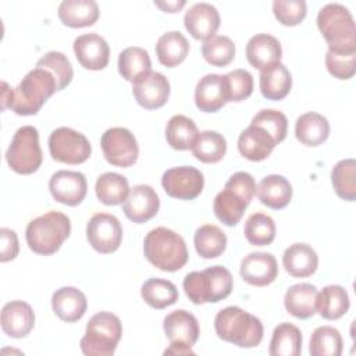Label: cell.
I'll return each mask as SVG.
<instances>
[{
    "mask_svg": "<svg viewBox=\"0 0 356 356\" xmlns=\"http://www.w3.org/2000/svg\"><path fill=\"white\" fill-rule=\"evenodd\" d=\"M74 53L78 63L92 71L104 70L110 60L108 43L95 32L78 36L74 40Z\"/></svg>",
    "mask_w": 356,
    "mask_h": 356,
    "instance_id": "obj_15",
    "label": "cell"
},
{
    "mask_svg": "<svg viewBox=\"0 0 356 356\" xmlns=\"http://www.w3.org/2000/svg\"><path fill=\"white\" fill-rule=\"evenodd\" d=\"M330 135L328 120L314 111L305 113L298 117L295 124L296 139L306 146H318L327 140Z\"/></svg>",
    "mask_w": 356,
    "mask_h": 356,
    "instance_id": "obj_29",
    "label": "cell"
},
{
    "mask_svg": "<svg viewBox=\"0 0 356 356\" xmlns=\"http://www.w3.org/2000/svg\"><path fill=\"white\" fill-rule=\"evenodd\" d=\"M325 67L337 79H349L356 72V51L355 53H334L327 51Z\"/></svg>",
    "mask_w": 356,
    "mask_h": 356,
    "instance_id": "obj_49",
    "label": "cell"
},
{
    "mask_svg": "<svg viewBox=\"0 0 356 356\" xmlns=\"http://www.w3.org/2000/svg\"><path fill=\"white\" fill-rule=\"evenodd\" d=\"M19 252L18 236L15 231L10 228L0 229V261L6 263L17 257Z\"/></svg>",
    "mask_w": 356,
    "mask_h": 356,
    "instance_id": "obj_50",
    "label": "cell"
},
{
    "mask_svg": "<svg viewBox=\"0 0 356 356\" xmlns=\"http://www.w3.org/2000/svg\"><path fill=\"white\" fill-rule=\"evenodd\" d=\"M49 152L53 160L65 164H81L92 153L88 138L68 127L54 129L49 136Z\"/></svg>",
    "mask_w": 356,
    "mask_h": 356,
    "instance_id": "obj_9",
    "label": "cell"
},
{
    "mask_svg": "<svg viewBox=\"0 0 356 356\" xmlns=\"http://www.w3.org/2000/svg\"><path fill=\"white\" fill-rule=\"evenodd\" d=\"M8 167L17 174H32L39 170L43 156L39 145L38 129L32 125H24L17 129L6 152Z\"/></svg>",
    "mask_w": 356,
    "mask_h": 356,
    "instance_id": "obj_8",
    "label": "cell"
},
{
    "mask_svg": "<svg viewBox=\"0 0 356 356\" xmlns=\"http://www.w3.org/2000/svg\"><path fill=\"white\" fill-rule=\"evenodd\" d=\"M343 341L339 331L331 325L317 327L310 337L309 352L312 356H339Z\"/></svg>",
    "mask_w": 356,
    "mask_h": 356,
    "instance_id": "obj_42",
    "label": "cell"
},
{
    "mask_svg": "<svg viewBox=\"0 0 356 356\" xmlns=\"http://www.w3.org/2000/svg\"><path fill=\"white\" fill-rule=\"evenodd\" d=\"M331 182L341 199L353 202L356 199V161L353 159L338 161L331 171Z\"/></svg>",
    "mask_w": 356,
    "mask_h": 356,
    "instance_id": "obj_41",
    "label": "cell"
},
{
    "mask_svg": "<svg viewBox=\"0 0 356 356\" xmlns=\"http://www.w3.org/2000/svg\"><path fill=\"white\" fill-rule=\"evenodd\" d=\"M204 60L214 67H225L235 57L234 42L224 35H214L202 44Z\"/></svg>",
    "mask_w": 356,
    "mask_h": 356,
    "instance_id": "obj_44",
    "label": "cell"
},
{
    "mask_svg": "<svg viewBox=\"0 0 356 356\" xmlns=\"http://www.w3.org/2000/svg\"><path fill=\"white\" fill-rule=\"evenodd\" d=\"M189 53V43L186 38L178 31L163 33L156 43V54L159 61L168 67L179 65Z\"/></svg>",
    "mask_w": 356,
    "mask_h": 356,
    "instance_id": "obj_33",
    "label": "cell"
},
{
    "mask_svg": "<svg viewBox=\"0 0 356 356\" xmlns=\"http://www.w3.org/2000/svg\"><path fill=\"white\" fill-rule=\"evenodd\" d=\"M122 335L121 320L110 312H99L86 324L81 350L86 356H111Z\"/></svg>",
    "mask_w": 356,
    "mask_h": 356,
    "instance_id": "obj_7",
    "label": "cell"
},
{
    "mask_svg": "<svg viewBox=\"0 0 356 356\" xmlns=\"http://www.w3.org/2000/svg\"><path fill=\"white\" fill-rule=\"evenodd\" d=\"M49 191L56 202L67 206H78L86 196L88 182L82 172L60 170L51 175Z\"/></svg>",
    "mask_w": 356,
    "mask_h": 356,
    "instance_id": "obj_13",
    "label": "cell"
},
{
    "mask_svg": "<svg viewBox=\"0 0 356 356\" xmlns=\"http://www.w3.org/2000/svg\"><path fill=\"white\" fill-rule=\"evenodd\" d=\"M51 307L60 320L75 323L83 317L88 307V300L85 293L78 288L63 286L53 293Z\"/></svg>",
    "mask_w": 356,
    "mask_h": 356,
    "instance_id": "obj_23",
    "label": "cell"
},
{
    "mask_svg": "<svg viewBox=\"0 0 356 356\" xmlns=\"http://www.w3.org/2000/svg\"><path fill=\"white\" fill-rule=\"evenodd\" d=\"M228 102V85L225 75L207 74L196 85L195 103L200 111L216 113Z\"/></svg>",
    "mask_w": 356,
    "mask_h": 356,
    "instance_id": "obj_18",
    "label": "cell"
},
{
    "mask_svg": "<svg viewBox=\"0 0 356 356\" xmlns=\"http://www.w3.org/2000/svg\"><path fill=\"white\" fill-rule=\"evenodd\" d=\"M186 31L197 40H207L220 26V14L210 3H196L184 15Z\"/></svg>",
    "mask_w": 356,
    "mask_h": 356,
    "instance_id": "obj_21",
    "label": "cell"
},
{
    "mask_svg": "<svg viewBox=\"0 0 356 356\" xmlns=\"http://www.w3.org/2000/svg\"><path fill=\"white\" fill-rule=\"evenodd\" d=\"M143 300L153 309H165L178 300L177 286L167 280L149 278L140 288Z\"/></svg>",
    "mask_w": 356,
    "mask_h": 356,
    "instance_id": "obj_39",
    "label": "cell"
},
{
    "mask_svg": "<svg viewBox=\"0 0 356 356\" xmlns=\"http://www.w3.org/2000/svg\"><path fill=\"white\" fill-rule=\"evenodd\" d=\"M302 350V332L291 323L278 324L271 337L268 353L271 356H298Z\"/></svg>",
    "mask_w": 356,
    "mask_h": 356,
    "instance_id": "obj_37",
    "label": "cell"
},
{
    "mask_svg": "<svg viewBox=\"0 0 356 356\" xmlns=\"http://www.w3.org/2000/svg\"><path fill=\"white\" fill-rule=\"evenodd\" d=\"M199 134L196 124L181 114L172 115L165 127V139L175 150L192 149L197 142Z\"/></svg>",
    "mask_w": 356,
    "mask_h": 356,
    "instance_id": "obj_34",
    "label": "cell"
},
{
    "mask_svg": "<svg viewBox=\"0 0 356 356\" xmlns=\"http://www.w3.org/2000/svg\"><path fill=\"white\" fill-rule=\"evenodd\" d=\"M282 264L289 275L295 278H306L317 270L318 256L310 245L293 243L285 249Z\"/></svg>",
    "mask_w": 356,
    "mask_h": 356,
    "instance_id": "obj_24",
    "label": "cell"
},
{
    "mask_svg": "<svg viewBox=\"0 0 356 356\" xmlns=\"http://www.w3.org/2000/svg\"><path fill=\"white\" fill-rule=\"evenodd\" d=\"M160 209V199L150 185H135L122 203V211L128 220L143 224L152 220Z\"/></svg>",
    "mask_w": 356,
    "mask_h": 356,
    "instance_id": "obj_14",
    "label": "cell"
},
{
    "mask_svg": "<svg viewBox=\"0 0 356 356\" xmlns=\"http://www.w3.org/2000/svg\"><path fill=\"white\" fill-rule=\"evenodd\" d=\"M317 26L334 53L356 51V28L350 11L339 3H328L317 14Z\"/></svg>",
    "mask_w": 356,
    "mask_h": 356,
    "instance_id": "obj_3",
    "label": "cell"
},
{
    "mask_svg": "<svg viewBox=\"0 0 356 356\" xmlns=\"http://www.w3.org/2000/svg\"><path fill=\"white\" fill-rule=\"evenodd\" d=\"M71 221L60 211H47L29 221L25 236L29 249L42 256L56 253L70 236Z\"/></svg>",
    "mask_w": 356,
    "mask_h": 356,
    "instance_id": "obj_4",
    "label": "cell"
},
{
    "mask_svg": "<svg viewBox=\"0 0 356 356\" xmlns=\"http://www.w3.org/2000/svg\"><path fill=\"white\" fill-rule=\"evenodd\" d=\"M186 4L185 0H175V1H154V6L161 8L165 13H178Z\"/></svg>",
    "mask_w": 356,
    "mask_h": 356,
    "instance_id": "obj_51",
    "label": "cell"
},
{
    "mask_svg": "<svg viewBox=\"0 0 356 356\" xmlns=\"http://www.w3.org/2000/svg\"><path fill=\"white\" fill-rule=\"evenodd\" d=\"M193 243L200 257L216 259L224 253L227 248V236L220 227L204 224L196 229Z\"/></svg>",
    "mask_w": 356,
    "mask_h": 356,
    "instance_id": "obj_38",
    "label": "cell"
},
{
    "mask_svg": "<svg viewBox=\"0 0 356 356\" xmlns=\"http://www.w3.org/2000/svg\"><path fill=\"white\" fill-rule=\"evenodd\" d=\"M214 330L220 339L239 348H254L263 339L261 321L238 306L221 309L216 314Z\"/></svg>",
    "mask_w": 356,
    "mask_h": 356,
    "instance_id": "obj_2",
    "label": "cell"
},
{
    "mask_svg": "<svg viewBox=\"0 0 356 356\" xmlns=\"http://www.w3.org/2000/svg\"><path fill=\"white\" fill-rule=\"evenodd\" d=\"M161 185L165 193L174 199H196L204 186L203 174L192 165H179L167 170L161 177Z\"/></svg>",
    "mask_w": 356,
    "mask_h": 356,
    "instance_id": "obj_12",
    "label": "cell"
},
{
    "mask_svg": "<svg viewBox=\"0 0 356 356\" xmlns=\"http://www.w3.org/2000/svg\"><path fill=\"white\" fill-rule=\"evenodd\" d=\"M118 72L128 82H136L152 72L149 53L138 46L124 49L118 56Z\"/></svg>",
    "mask_w": 356,
    "mask_h": 356,
    "instance_id": "obj_32",
    "label": "cell"
},
{
    "mask_svg": "<svg viewBox=\"0 0 356 356\" xmlns=\"http://www.w3.org/2000/svg\"><path fill=\"white\" fill-rule=\"evenodd\" d=\"M317 288L309 282H300L289 286L284 296V306L289 314L306 320L316 314Z\"/></svg>",
    "mask_w": 356,
    "mask_h": 356,
    "instance_id": "obj_26",
    "label": "cell"
},
{
    "mask_svg": "<svg viewBox=\"0 0 356 356\" xmlns=\"http://www.w3.org/2000/svg\"><path fill=\"white\" fill-rule=\"evenodd\" d=\"M281 57L282 49L280 40L268 33H257L246 44V58L260 72L280 64Z\"/></svg>",
    "mask_w": 356,
    "mask_h": 356,
    "instance_id": "obj_20",
    "label": "cell"
},
{
    "mask_svg": "<svg viewBox=\"0 0 356 356\" xmlns=\"http://www.w3.org/2000/svg\"><path fill=\"white\" fill-rule=\"evenodd\" d=\"M273 13L282 25L295 26L305 19L307 6L305 0H275L273 3Z\"/></svg>",
    "mask_w": 356,
    "mask_h": 356,
    "instance_id": "obj_47",
    "label": "cell"
},
{
    "mask_svg": "<svg viewBox=\"0 0 356 356\" xmlns=\"http://www.w3.org/2000/svg\"><path fill=\"white\" fill-rule=\"evenodd\" d=\"M241 277L253 286H266L275 281L278 264L271 253L253 252L245 256L239 267Z\"/></svg>",
    "mask_w": 356,
    "mask_h": 356,
    "instance_id": "obj_16",
    "label": "cell"
},
{
    "mask_svg": "<svg viewBox=\"0 0 356 356\" xmlns=\"http://www.w3.org/2000/svg\"><path fill=\"white\" fill-rule=\"evenodd\" d=\"M164 355H195V352L192 350V348L170 343V346L164 350Z\"/></svg>",
    "mask_w": 356,
    "mask_h": 356,
    "instance_id": "obj_52",
    "label": "cell"
},
{
    "mask_svg": "<svg viewBox=\"0 0 356 356\" xmlns=\"http://www.w3.org/2000/svg\"><path fill=\"white\" fill-rule=\"evenodd\" d=\"M1 85H3V93H1V110H6V108H10L13 89H8V85H7L6 82H3Z\"/></svg>",
    "mask_w": 356,
    "mask_h": 356,
    "instance_id": "obj_53",
    "label": "cell"
},
{
    "mask_svg": "<svg viewBox=\"0 0 356 356\" xmlns=\"http://www.w3.org/2000/svg\"><path fill=\"white\" fill-rule=\"evenodd\" d=\"M36 67L44 68L54 76L57 82V90L67 88L74 76V70L65 54L61 51H49L40 57L36 63Z\"/></svg>",
    "mask_w": 356,
    "mask_h": 356,
    "instance_id": "obj_45",
    "label": "cell"
},
{
    "mask_svg": "<svg viewBox=\"0 0 356 356\" xmlns=\"http://www.w3.org/2000/svg\"><path fill=\"white\" fill-rule=\"evenodd\" d=\"M228 85V102H242L253 92V76L249 71L238 68L225 75Z\"/></svg>",
    "mask_w": 356,
    "mask_h": 356,
    "instance_id": "obj_48",
    "label": "cell"
},
{
    "mask_svg": "<svg viewBox=\"0 0 356 356\" xmlns=\"http://www.w3.org/2000/svg\"><path fill=\"white\" fill-rule=\"evenodd\" d=\"M104 159L115 167L127 168L136 163L139 146L134 134L121 127L108 128L100 139Z\"/></svg>",
    "mask_w": 356,
    "mask_h": 356,
    "instance_id": "obj_10",
    "label": "cell"
},
{
    "mask_svg": "<svg viewBox=\"0 0 356 356\" xmlns=\"http://www.w3.org/2000/svg\"><path fill=\"white\" fill-rule=\"evenodd\" d=\"M252 125L263 128L278 145L286 138L288 132V120L284 113L273 108L260 110L250 121Z\"/></svg>",
    "mask_w": 356,
    "mask_h": 356,
    "instance_id": "obj_46",
    "label": "cell"
},
{
    "mask_svg": "<svg viewBox=\"0 0 356 356\" xmlns=\"http://www.w3.org/2000/svg\"><path fill=\"white\" fill-rule=\"evenodd\" d=\"M248 206H249V202L243 196H241L238 192L232 191L231 188L224 186V189L218 192L217 196L214 197L213 210L216 217L222 224L228 227H234L241 221Z\"/></svg>",
    "mask_w": 356,
    "mask_h": 356,
    "instance_id": "obj_31",
    "label": "cell"
},
{
    "mask_svg": "<svg viewBox=\"0 0 356 356\" xmlns=\"http://www.w3.org/2000/svg\"><path fill=\"white\" fill-rule=\"evenodd\" d=\"M277 146L274 139L260 127L249 125L238 138L239 153L250 161H261L267 159Z\"/></svg>",
    "mask_w": 356,
    "mask_h": 356,
    "instance_id": "obj_25",
    "label": "cell"
},
{
    "mask_svg": "<svg viewBox=\"0 0 356 356\" xmlns=\"http://www.w3.org/2000/svg\"><path fill=\"white\" fill-rule=\"evenodd\" d=\"M54 92H57V82L51 72L35 67L13 89L10 108L18 115H33Z\"/></svg>",
    "mask_w": 356,
    "mask_h": 356,
    "instance_id": "obj_5",
    "label": "cell"
},
{
    "mask_svg": "<svg viewBox=\"0 0 356 356\" xmlns=\"http://www.w3.org/2000/svg\"><path fill=\"white\" fill-rule=\"evenodd\" d=\"M99 14L95 0H64L58 6V18L70 28L90 26L97 21Z\"/></svg>",
    "mask_w": 356,
    "mask_h": 356,
    "instance_id": "obj_27",
    "label": "cell"
},
{
    "mask_svg": "<svg viewBox=\"0 0 356 356\" xmlns=\"http://www.w3.org/2000/svg\"><path fill=\"white\" fill-rule=\"evenodd\" d=\"M89 245L99 253L115 252L122 241V227L118 218L108 213H96L86 225Z\"/></svg>",
    "mask_w": 356,
    "mask_h": 356,
    "instance_id": "obj_11",
    "label": "cell"
},
{
    "mask_svg": "<svg viewBox=\"0 0 356 356\" xmlns=\"http://www.w3.org/2000/svg\"><path fill=\"white\" fill-rule=\"evenodd\" d=\"M95 192L106 206H117L125 202L129 193L128 179L117 172H104L96 179Z\"/></svg>",
    "mask_w": 356,
    "mask_h": 356,
    "instance_id": "obj_36",
    "label": "cell"
},
{
    "mask_svg": "<svg viewBox=\"0 0 356 356\" xmlns=\"http://www.w3.org/2000/svg\"><path fill=\"white\" fill-rule=\"evenodd\" d=\"M243 234L250 245L267 246L275 238V222L264 213H253L245 222Z\"/></svg>",
    "mask_w": 356,
    "mask_h": 356,
    "instance_id": "obj_43",
    "label": "cell"
},
{
    "mask_svg": "<svg viewBox=\"0 0 356 356\" xmlns=\"http://www.w3.org/2000/svg\"><path fill=\"white\" fill-rule=\"evenodd\" d=\"M145 257L161 271H178L188 261V248L184 238L175 231L157 227L147 232L143 241Z\"/></svg>",
    "mask_w": 356,
    "mask_h": 356,
    "instance_id": "obj_1",
    "label": "cell"
},
{
    "mask_svg": "<svg viewBox=\"0 0 356 356\" xmlns=\"http://www.w3.org/2000/svg\"><path fill=\"white\" fill-rule=\"evenodd\" d=\"M193 156L207 164L218 163L227 152L225 138L216 131H203L199 134L196 145L191 149Z\"/></svg>",
    "mask_w": 356,
    "mask_h": 356,
    "instance_id": "obj_40",
    "label": "cell"
},
{
    "mask_svg": "<svg viewBox=\"0 0 356 356\" xmlns=\"http://www.w3.org/2000/svg\"><path fill=\"white\" fill-rule=\"evenodd\" d=\"M349 296L341 285H327L316 298V312L325 320H338L349 310Z\"/></svg>",
    "mask_w": 356,
    "mask_h": 356,
    "instance_id": "obj_30",
    "label": "cell"
},
{
    "mask_svg": "<svg viewBox=\"0 0 356 356\" xmlns=\"http://www.w3.org/2000/svg\"><path fill=\"white\" fill-rule=\"evenodd\" d=\"M132 93L139 106L147 110L163 107L170 96V82L161 72H150L132 83Z\"/></svg>",
    "mask_w": 356,
    "mask_h": 356,
    "instance_id": "obj_17",
    "label": "cell"
},
{
    "mask_svg": "<svg viewBox=\"0 0 356 356\" xmlns=\"http://www.w3.org/2000/svg\"><path fill=\"white\" fill-rule=\"evenodd\" d=\"M259 200L274 210L284 209L292 199V186L289 181L278 174L264 177L256 186Z\"/></svg>",
    "mask_w": 356,
    "mask_h": 356,
    "instance_id": "obj_28",
    "label": "cell"
},
{
    "mask_svg": "<svg viewBox=\"0 0 356 356\" xmlns=\"http://www.w3.org/2000/svg\"><path fill=\"white\" fill-rule=\"evenodd\" d=\"M292 88V76L284 64H277L260 72V92L267 100L284 99Z\"/></svg>",
    "mask_w": 356,
    "mask_h": 356,
    "instance_id": "obj_35",
    "label": "cell"
},
{
    "mask_svg": "<svg viewBox=\"0 0 356 356\" xmlns=\"http://www.w3.org/2000/svg\"><path fill=\"white\" fill-rule=\"evenodd\" d=\"M35 325L32 307L22 300H11L1 309V328L11 338L26 337Z\"/></svg>",
    "mask_w": 356,
    "mask_h": 356,
    "instance_id": "obj_22",
    "label": "cell"
},
{
    "mask_svg": "<svg viewBox=\"0 0 356 356\" xmlns=\"http://www.w3.org/2000/svg\"><path fill=\"white\" fill-rule=\"evenodd\" d=\"M182 285L192 303H217L231 293L234 278L224 266H211L203 271L186 274Z\"/></svg>",
    "mask_w": 356,
    "mask_h": 356,
    "instance_id": "obj_6",
    "label": "cell"
},
{
    "mask_svg": "<svg viewBox=\"0 0 356 356\" xmlns=\"http://www.w3.org/2000/svg\"><path fill=\"white\" fill-rule=\"evenodd\" d=\"M163 328L170 343L192 348L200 334L196 317L186 310H174L165 316Z\"/></svg>",
    "mask_w": 356,
    "mask_h": 356,
    "instance_id": "obj_19",
    "label": "cell"
}]
</instances>
